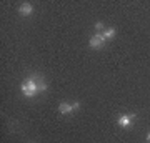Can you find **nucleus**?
Here are the masks:
<instances>
[{"instance_id": "obj_1", "label": "nucleus", "mask_w": 150, "mask_h": 143, "mask_svg": "<svg viewBox=\"0 0 150 143\" xmlns=\"http://www.w3.org/2000/svg\"><path fill=\"white\" fill-rule=\"evenodd\" d=\"M20 90H22V95L23 97H27V98H32V97H35L37 93H40V92H45L47 90V85L45 83H38L37 80L33 78V77H30V78H27L23 83H22L20 87Z\"/></svg>"}, {"instance_id": "obj_2", "label": "nucleus", "mask_w": 150, "mask_h": 143, "mask_svg": "<svg viewBox=\"0 0 150 143\" xmlns=\"http://www.w3.org/2000/svg\"><path fill=\"white\" fill-rule=\"evenodd\" d=\"M105 38H103L102 33H95V35H92L90 40H88V45H90L92 48H102L103 45H105Z\"/></svg>"}, {"instance_id": "obj_3", "label": "nucleus", "mask_w": 150, "mask_h": 143, "mask_svg": "<svg viewBox=\"0 0 150 143\" xmlns=\"http://www.w3.org/2000/svg\"><path fill=\"white\" fill-rule=\"evenodd\" d=\"M134 122H135V115H120V117L117 118L118 127H122V128L132 127V123Z\"/></svg>"}, {"instance_id": "obj_4", "label": "nucleus", "mask_w": 150, "mask_h": 143, "mask_svg": "<svg viewBox=\"0 0 150 143\" xmlns=\"http://www.w3.org/2000/svg\"><path fill=\"white\" fill-rule=\"evenodd\" d=\"M75 108H74V103H69V101H62L59 106V111L62 115H67V113H72Z\"/></svg>"}, {"instance_id": "obj_5", "label": "nucleus", "mask_w": 150, "mask_h": 143, "mask_svg": "<svg viewBox=\"0 0 150 143\" xmlns=\"http://www.w3.org/2000/svg\"><path fill=\"white\" fill-rule=\"evenodd\" d=\"M18 13L23 17H28L33 13V7L30 5V4H22L20 7H18Z\"/></svg>"}, {"instance_id": "obj_6", "label": "nucleus", "mask_w": 150, "mask_h": 143, "mask_svg": "<svg viewBox=\"0 0 150 143\" xmlns=\"http://www.w3.org/2000/svg\"><path fill=\"white\" fill-rule=\"evenodd\" d=\"M103 38L105 40H112V38H115V35H117V30L113 28V27H110V28H107V30H103Z\"/></svg>"}, {"instance_id": "obj_7", "label": "nucleus", "mask_w": 150, "mask_h": 143, "mask_svg": "<svg viewBox=\"0 0 150 143\" xmlns=\"http://www.w3.org/2000/svg\"><path fill=\"white\" fill-rule=\"evenodd\" d=\"M95 30H97V32H98V30H103V23H102V22H97V23H95Z\"/></svg>"}, {"instance_id": "obj_8", "label": "nucleus", "mask_w": 150, "mask_h": 143, "mask_svg": "<svg viewBox=\"0 0 150 143\" xmlns=\"http://www.w3.org/2000/svg\"><path fill=\"white\" fill-rule=\"evenodd\" d=\"M74 108L75 110H79V108H80V101H74Z\"/></svg>"}, {"instance_id": "obj_9", "label": "nucleus", "mask_w": 150, "mask_h": 143, "mask_svg": "<svg viewBox=\"0 0 150 143\" xmlns=\"http://www.w3.org/2000/svg\"><path fill=\"white\" fill-rule=\"evenodd\" d=\"M147 142L150 143V133H149V135H147Z\"/></svg>"}]
</instances>
